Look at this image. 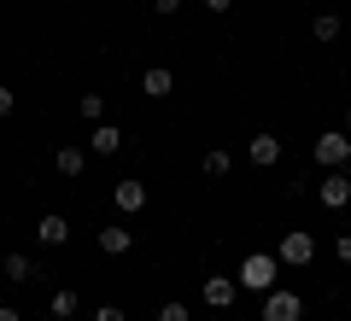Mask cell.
Masks as SVG:
<instances>
[{"instance_id":"7c38bea8","label":"cell","mask_w":351,"mask_h":321,"mask_svg":"<svg viewBox=\"0 0 351 321\" xmlns=\"http://www.w3.org/2000/svg\"><path fill=\"white\" fill-rule=\"evenodd\" d=\"M112 198H117V210H141V205H147V187H141V181H117Z\"/></svg>"},{"instance_id":"2e32d148","label":"cell","mask_w":351,"mask_h":321,"mask_svg":"<svg viewBox=\"0 0 351 321\" xmlns=\"http://www.w3.org/2000/svg\"><path fill=\"white\" fill-rule=\"evenodd\" d=\"M311 36H316V41H339V18H334V12H322V18L311 24Z\"/></svg>"},{"instance_id":"4fadbf2b","label":"cell","mask_w":351,"mask_h":321,"mask_svg":"<svg viewBox=\"0 0 351 321\" xmlns=\"http://www.w3.org/2000/svg\"><path fill=\"white\" fill-rule=\"evenodd\" d=\"M129 246H135V234H129V228H106V234H100V251H106V257H123Z\"/></svg>"},{"instance_id":"8fae6325","label":"cell","mask_w":351,"mask_h":321,"mask_svg":"<svg viewBox=\"0 0 351 321\" xmlns=\"http://www.w3.org/2000/svg\"><path fill=\"white\" fill-rule=\"evenodd\" d=\"M170 88H176V76L164 70V64H152V70L141 76V94H152V99H164V94H170Z\"/></svg>"},{"instance_id":"603a6c76","label":"cell","mask_w":351,"mask_h":321,"mask_svg":"<svg viewBox=\"0 0 351 321\" xmlns=\"http://www.w3.org/2000/svg\"><path fill=\"white\" fill-rule=\"evenodd\" d=\"M0 117H12V88H0Z\"/></svg>"},{"instance_id":"7402d4cb","label":"cell","mask_w":351,"mask_h":321,"mask_svg":"<svg viewBox=\"0 0 351 321\" xmlns=\"http://www.w3.org/2000/svg\"><path fill=\"white\" fill-rule=\"evenodd\" d=\"M152 12H158V18H170V12H182V0H152Z\"/></svg>"},{"instance_id":"d4e9b609","label":"cell","mask_w":351,"mask_h":321,"mask_svg":"<svg viewBox=\"0 0 351 321\" xmlns=\"http://www.w3.org/2000/svg\"><path fill=\"white\" fill-rule=\"evenodd\" d=\"M0 321H24V316H18V309H6V304H0Z\"/></svg>"},{"instance_id":"5bb4252c","label":"cell","mask_w":351,"mask_h":321,"mask_svg":"<svg viewBox=\"0 0 351 321\" xmlns=\"http://www.w3.org/2000/svg\"><path fill=\"white\" fill-rule=\"evenodd\" d=\"M0 269H6V281H36V263H29L24 251H6V263H0Z\"/></svg>"},{"instance_id":"ffe728a7","label":"cell","mask_w":351,"mask_h":321,"mask_svg":"<svg viewBox=\"0 0 351 321\" xmlns=\"http://www.w3.org/2000/svg\"><path fill=\"white\" fill-rule=\"evenodd\" d=\"M94 321H123V304H100V309H94Z\"/></svg>"},{"instance_id":"9c48e42d","label":"cell","mask_w":351,"mask_h":321,"mask_svg":"<svg viewBox=\"0 0 351 321\" xmlns=\"http://www.w3.org/2000/svg\"><path fill=\"white\" fill-rule=\"evenodd\" d=\"M88 146L100 152V158H112V152H123V135H117L112 123H94V135H88Z\"/></svg>"},{"instance_id":"7a4b0ae2","label":"cell","mask_w":351,"mask_h":321,"mask_svg":"<svg viewBox=\"0 0 351 321\" xmlns=\"http://www.w3.org/2000/svg\"><path fill=\"white\" fill-rule=\"evenodd\" d=\"M316 164H322V170H346L351 164V135H339V129H328V135H316Z\"/></svg>"},{"instance_id":"484cf974","label":"cell","mask_w":351,"mask_h":321,"mask_svg":"<svg viewBox=\"0 0 351 321\" xmlns=\"http://www.w3.org/2000/svg\"><path fill=\"white\" fill-rule=\"evenodd\" d=\"M346 135H351V112H346Z\"/></svg>"},{"instance_id":"ac0fdd59","label":"cell","mask_w":351,"mask_h":321,"mask_svg":"<svg viewBox=\"0 0 351 321\" xmlns=\"http://www.w3.org/2000/svg\"><path fill=\"white\" fill-rule=\"evenodd\" d=\"M82 117H88V123H106V99L100 94H82Z\"/></svg>"},{"instance_id":"5b68a950","label":"cell","mask_w":351,"mask_h":321,"mask_svg":"<svg viewBox=\"0 0 351 321\" xmlns=\"http://www.w3.org/2000/svg\"><path fill=\"white\" fill-rule=\"evenodd\" d=\"M316 198H322L328 210H346V205H351V175H346V170H328L322 187H316Z\"/></svg>"},{"instance_id":"3957f363","label":"cell","mask_w":351,"mask_h":321,"mask_svg":"<svg viewBox=\"0 0 351 321\" xmlns=\"http://www.w3.org/2000/svg\"><path fill=\"white\" fill-rule=\"evenodd\" d=\"M304 316V298L287 292V286H269L263 292V321H299Z\"/></svg>"},{"instance_id":"44dd1931","label":"cell","mask_w":351,"mask_h":321,"mask_svg":"<svg viewBox=\"0 0 351 321\" xmlns=\"http://www.w3.org/2000/svg\"><path fill=\"white\" fill-rule=\"evenodd\" d=\"M334 257H339V263H351V234H339V240H334Z\"/></svg>"},{"instance_id":"ba28073f","label":"cell","mask_w":351,"mask_h":321,"mask_svg":"<svg viewBox=\"0 0 351 321\" xmlns=\"http://www.w3.org/2000/svg\"><path fill=\"white\" fill-rule=\"evenodd\" d=\"M246 158L258 164V170H269V164L281 158V140H276V135H252V140H246Z\"/></svg>"},{"instance_id":"30bf717a","label":"cell","mask_w":351,"mask_h":321,"mask_svg":"<svg viewBox=\"0 0 351 321\" xmlns=\"http://www.w3.org/2000/svg\"><path fill=\"white\" fill-rule=\"evenodd\" d=\"M76 309H82V298H76V292H71V286H59V292H53V298H47V316H53V321H71V316H76Z\"/></svg>"},{"instance_id":"6da1fadb","label":"cell","mask_w":351,"mask_h":321,"mask_svg":"<svg viewBox=\"0 0 351 321\" xmlns=\"http://www.w3.org/2000/svg\"><path fill=\"white\" fill-rule=\"evenodd\" d=\"M276 269H281V257L252 251V257L240 263V286H246V292H269V286H276Z\"/></svg>"},{"instance_id":"cb8c5ba5","label":"cell","mask_w":351,"mask_h":321,"mask_svg":"<svg viewBox=\"0 0 351 321\" xmlns=\"http://www.w3.org/2000/svg\"><path fill=\"white\" fill-rule=\"evenodd\" d=\"M228 6H234V0H205V12H228Z\"/></svg>"},{"instance_id":"9a60e30c","label":"cell","mask_w":351,"mask_h":321,"mask_svg":"<svg viewBox=\"0 0 351 321\" xmlns=\"http://www.w3.org/2000/svg\"><path fill=\"white\" fill-rule=\"evenodd\" d=\"M82 164H88L82 146H59V175H71V181H76V175H82Z\"/></svg>"},{"instance_id":"d6986e66","label":"cell","mask_w":351,"mask_h":321,"mask_svg":"<svg viewBox=\"0 0 351 321\" xmlns=\"http://www.w3.org/2000/svg\"><path fill=\"white\" fill-rule=\"evenodd\" d=\"M158 321H193V316H188V304H176V298H170V304L158 309Z\"/></svg>"},{"instance_id":"52a82bcc","label":"cell","mask_w":351,"mask_h":321,"mask_svg":"<svg viewBox=\"0 0 351 321\" xmlns=\"http://www.w3.org/2000/svg\"><path fill=\"white\" fill-rule=\"evenodd\" d=\"M36 240H41V246H64V240H71V222H64L59 210H47V216L36 222Z\"/></svg>"},{"instance_id":"8992f818","label":"cell","mask_w":351,"mask_h":321,"mask_svg":"<svg viewBox=\"0 0 351 321\" xmlns=\"http://www.w3.org/2000/svg\"><path fill=\"white\" fill-rule=\"evenodd\" d=\"M199 292H205V304H211V309H228V304H234V292H240V281H228V274H211Z\"/></svg>"},{"instance_id":"e0dca14e","label":"cell","mask_w":351,"mask_h":321,"mask_svg":"<svg viewBox=\"0 0 351 321\" xmlns=\"http://www.w3.org/2000/svg\"><path fill=\"white\" fill-rule=\"evenodd\" d=\"M228 164H234V158H228L223 146H211V152H205V175H228Z\"/></svg>"},{"instance_id":"277c9868","label":"cell","mask_w":351,"mask_h":321,"mask_svg":"<svg viewBox=\"0 0 351 321\" xmlns=\"http://www.w3.org/2000/svg\"><path fill=\"white\" fill-rule=\"evenodd\" d=\"M276 257L287 263V269H304V263L316 257V234H304V228H293V234H281V246H276Z\"/></svg>"}]
</instances>
